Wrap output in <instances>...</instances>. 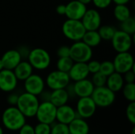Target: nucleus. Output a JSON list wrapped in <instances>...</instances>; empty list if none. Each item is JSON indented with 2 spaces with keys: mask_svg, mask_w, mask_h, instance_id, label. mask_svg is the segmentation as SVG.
<instances>
[{
  "mask_svg": "<svg viewBox=\"0 0 135 134\" xmlns=\"http://www.w3.org/2000/svg\"><path fill=\"white\" fill-rule=\"evenodd\" d=\"M70 134H89L90 127L86 119L76 117L71 122L68 124Z\"/></svg>",
  "mask_w": 135,
  "mask_h": 134,
  "instance_id": "20",
  "label": "nucleus"
},
{
  "mask_svg": "<svg viewBox=\"0 0 135 134\" xmlns=\"http://www.w3.org/2000/svg\"><path fill=\"white\" fill-rule=\"evenodd\" d=\"M18 96L19 95L17 93H13L11 92V93H9L6 98V101L7 103L9 104V106H16L17 100H18Z\"/></svg>",
  "mask_w": 135,
  "mask_h": 134,
  "instance_id": "40",
  "label": "nucleus"
},
{
  "mask_svg": "<svg viewBox=\"0 0 135 134\" xmlns=\"http://www.w3.org/2000/svg\"><path fill=\"white\" fill-rule=\"evenodd\" d=\"M81 21L86 31L97 30L101 25V15L97 9H87Z\"/></svg>",
  "mask_w": 135,
  "mask_h": 134,
  "instance_id": "14",
  "label": "nucleus"
},
{
  "mask_svg": "<svg viewBox=\"0 0 135 134\" xmlns=\"http://www.w3.org/2000/svg\"><path fill=\"white\" fill-rule=\"evenodd\" d=\"M70 57L74 62H88L93 57V48L82 40L75 41L70 47Z\"/></svg>",
  "mask_w": 135,
  "mask_h": 134,
  "instance_id": "6",
  "label": "nucleus"
},
{
  "mask_svg": "<svg viewBox=\"0 0 135 134\" xmlns=\"http://www.w3.org/2000/svg\"><path fill=\"white\" fill-rule=\"evenodd\" d=\"M50 96H51V92L48 91H45V89L40 94V101L41 100V102H44V101H50Z\"/></svg>",
  "mask_w": 135,
  "mask_h": 134,
  "instance_id": "42",
  "label": "nucleus"
},
{
  "mask_svg": "<svg viewBox=\"0 0 135 134\" xmlns=\"http://www.w3.org/2000/svg\"><path fill=\"white\" fill-rule=\"evenodd\" d=\"M0 134H4V130L2 129V127L0 126Z\"/></svg>",
  "mask_w": 135,
  "mask_h": 134,
  "instance_id": "47",
  "label": "nucleus"
},
{
  "mask_svg": "<svg viewBox=\"0 0 135 134\" xmlns=\"http://www.w3.org/2000/svg\"><path fill=\"white\" fill-rule=\"evenodd\" d=\"M121 91H123V95L128 102H135L134 83H125Z\"/></svg>",
  "mask_w": 135,
  "mask_h": 134,
  "instance_id": "28",
  "label": "nucleus"
},
{
  "mask_svg": "<svg viewBox=\"0 0 135 134\" xmlns=\"http://www.w3.org/2000/svg\"><path fill=\"white\" fill-rule=\"evenodd\" d=\"M70 100L69 95L66 88H60L51 90L50 96V102L56 107L66 104Z\"/></svg>",
  "mask_w": 135,
  "mask_h": 134,
  "instance_id": "23",
  "label": "nucleus"
},
{
  "mask_svg": "<svg viewBox=\"0 0 135 134\" xmlns=\"http://www.w3.org/2000/svg\"><path fill=\"white\" fill-rule=\"evenodd\" d=\"M126 117L129 122L133 126L135 125V102H129L126 108Z\"/></svg>",
  "mask_w": 135,
  "mask_h": 134,
  "instance_id": "33",
  "label": "nucleus"
},
{
  "mask_svg": "<svg viewBox=\"0 0 135 134\" xmlns=\"http://www.w3.org/2000/svg\"><path fill=\"white\" fill-rule=\"evenodd\" d=\"M92 2L97 9H106L112 3V0H92Z\"/></svg>",
  "mask_w": 135,
  "mask_h": 134,
  "instance_id": "36",
  "label": "nucleus"
},
{
  "mask_svg": "<svg viewBox=\"0 0 135 134\" xmlns=\"http://www.w3.org/2000/svg\"><path fill=\"white\" fill-rule=\"evenodd\" d=\"M45 81L39 74L32 73L24 81V88L26 92L39 96L45 89Z\"/></svg>",
  "mask_w": 135,
  "mask_h": 134,
  "instance_id": "12",
  "label": "nucleus"
},
{
  "mask_svg": "<svg viewBox=\"0 0 135 134\" xmlns=\"http://www.w3.org/2000/svg\"><path fill=\"white\" fill-rule=\"evenodd\" d=\"M125 82L123 80V74L114 72L111 75L107 77V81H106V86L111 89L112 92L115 93L120 92L124 85Z\"/></svg>",
  "mask_w": 135,
  "mask_h": 134,
  "instance_id": "22",
  "label": "nucleus"
},
{
  "mask_svg": "<svg viewBox=\"0 0 135 134\" xmlns=\"http://www.w3.org/2000/svg\"><path fill=\"white\" fill-rule=\"evenodd\" d=\"M35 134H50L51 133V125L38 122L34 126Z\"/></svg>",
  "mask_w": 135,
  "mask_h": 134,
  "instance_id": "34",
  "label": "nucleus"
},
{
  "mask_svg": "<svg viewBox=\"0 0 135 134\" xmlns=\"http://www.w3.org/2000/svg\"><path fill=\"white\" fill-rule=\"evenodd\" d=\"M89 74L86 62H74L71 69L68 72L70 81L74 82L88 78Z\"/></svg>",
  "mask_w": 135,
  "mask_h": 134,
  "instance_id": "18",
  "label": "nucleus"
},
{
  "mask_svg": "<svg viewBox=\"0 0 135 134\" xmlns=\"http://www.w3.org/2000/svg\"><path fill=\"white\" fill-rule=\"evenodd\" d=\"M78 1L81 2V3L85 4V5H88V4L92 2V0H78Z\"/></svg>",
  "mask_w": 135,
  "mask_h": 134,
  "instance_id": "45",
  "label": "nucleus"
},
{
  "mask_svg": "<svg viewBox=\"0 0 135 134\" xmlns=\"http://www.w3.org/2000/svg\"><path fill=\"white\" fill-rule=\"evenodd\" d=\"M18 134H35L34 126L26 122L18 130Z\"/></svg>",
  "mask_w": 135,
  "mask_h": 134,
  "instance_id": "38",
  "label": "nucleus"
},
{
  "mask_svg": "<svg viewBox=\"0 0 135 134\" xmlns=\"http://www.w3.org/2000/svg\"><path fill=\"white\" fill-rule=\"evenodd\" d=\"M123 80L125 83H134L135 81V70L134 68L129 70L123 74Z\"/></svg>",
  "mask_w": 135,
  "mask_h": 134,
  "instance_id": "39",
  "label": "nucleus"
},
{
  "mask_svg": "<svg viewBox=\"0 0 135 134\" xmlns=\"http://www.w3.org/2000/svg\"><path fill=\"white\" fill-rule=\"evenodd\" d=\"M55 11H56V13L59 15L65 16V13H66V5L65 4L58 5L57 7H56V9H55Z\"/></svg>",
  "mask_w": 135,
  "mask_h": 134,
  "instance_id": "43",
  "label": "nucleus"
},
{
  "mask_svg": "<svg viewBox=\"0 0 135 134\" xmlns=\"http://www.w3.org/2000/svg\"><path fill=\"white\" fill-rule=\"evenodd\" d=\"M40 101L37 96L28 92H23L19 95L16 107L28 118L35 117Z\"/></svg>",
  "mask_w": 135,
  "mask_h": 134,
  "instance_id": "2",
  "label": "nucleus"
},
{
  "mask_svg": "<svg viewBox=\"0 0 135 134\" xmlns=\"http://www.w3.org/2000/svg\"><path fill=\"white\" fill-rule=\"evenodd\" d=\"M87 63L88 70L89 71V73H95L97 72L100 71V62L97 60H89Z\"/></svg>",
  "mask_w": 135,
  "mask_h": 134,
  "instance_id": "35",
  "label": "nucleus"
},
{
  "mask_svg": "<svg viewBox=\"0 0 135 134\" xmlns=\"http://www.w3.org/2000/svg\"><path fill=\"white\" fill-rule=\"evenodd\" d=\"M97 107L91 96L81 97L78 99L76 104V117L88 119L94 115L97 111Z\"/></svg>",
  "mask_w": 135,
  "mask_h": 134,
  "instance_id": "11",
  "label": "nucleus"
},
{
  "mask_svg": "<svg viewBox=\"0 0 135 134\" xmlns=\"http://www.w3.org/2000/svg\"><path fill=\"white\" fill-rule=\"evenodd\" d=\"M115 70V67H114V64L112 61H104L102 62H100V72L102 73L103 74H104L106 77L111 75L112 73H114Z\"/></svg>",
  "mask_w": 135,
  "mask_h": 134,
  "instance_id": "32",
  "label": "nucleus"
},
{
  "mask_svg": "<svg viewBox=\"0 0 135 134\" xmlns=\"http://www.w3.org/2000/svg\"><path fill=\"white\" fill-rule=\"evenodd\" d=\"M58 58H64V57H70V47L62 45L60 46L56 51Z\"/></svg>",
  "mask_w": 135,
  "mask_h": 134,
  "instance_id": "37",
  "label": "nucleus"
},
{
  "mask_svg": "<svg viewBox=\"0 0 135 134\" xmlns=\"http://www.w3.org/2000/svg\"><path fill=\"white\" fill-rule=\"evenodd\" d=\"M131 134H135V127L134 126H133L132 130H131Z\"/></svg>",
  "mask_w": 135,
  "mask_h": 134,
  "instance_id": "48",
  "label": "nucleus"
},
{
  "mask_svg": "<svg viewBox=\"0 0 135 134\" xmlns=\"http://www.w3.org/2000/svg\"><path fill=\"white\" fill-rule=\"evenodd\" d=\"M17 51H18V52L20 53V54H21V58H22V60L28 58V55L29 51H30V50H29L27 47H25V46L21 47L19 49H17Z\"/></svg>",
  "mask_w": 135,
  "mask_h": 134,
  "instance_id": "41",
  "label": "nucleus"
},
{
  "mask_svg": "<svg viewBox=\"0 0 135 134\" xmlns=\"http://www.w3.org/2000/svg\"><path fill=\"white\" fill-rule=\"evenodd\" d=\"M86 10V5L81 3L78 0H72L66 4L65 16L67 19L81 20Z\"/></svg>",
  "mask_w": 135,
  "mask_h": 134,
  "instance_id": "15",
  "label": "nucleus"
},
{
  "mask_svg": "<svg viewBox=\"0 0 135 134\" xmlns=\"http://www.w3.org/2000/svg\"><path fill=\"white\" fill-rule=\"evenodd\" d=\"M62 32L66 38L71 41H79L86 32L81 20H66L62 25Z\"/></svg>",
  "mask_w": 135,
  "mask_h": 134,
  "instance_id": "4",
  "label": "nucleus"
},
{
  "mask_svg": "<svg viewBox=\"0 0 135 134\" xmlns=\"http://www.w3.org/2000/svg\"><path fill=\"white\" fill-rule=\"evenodd\" d=\"M77 116L76 110L69 104H64L57 107L56 122L68 125Z\"/></svg>",
  "mask_w": 135,
  "mask_h": 134,
  "instance_id": "16",
  "label": "nucleus"
},
{
  "mask_svg": "<svg viewBox=\"0 0 135 134\" xmlns=\"http://www.w3.org/2000/svg\"><path fill=\"white\" fill-rule=\"evenodd\" d=\"M112 62L115 72L121 74L134 68V58L129 51L117 53Z\"/></svg>",
  "mask_w": 135,
  "mask_h": 134,
  "instance_id": "10",
  "label": "nucleus"
},
{
  "mask_svg": "<svg viewBox=\"0 0 135 134\" xmlns=\"http://www.w3.org/2000/svg\"><path fill=\"white\" fill-rule=\"evenodd\" d=\"M91 98L97 107H108L115 101V93L109 89L106 85L96 87L91 95Z\"/></svg>",
  "mask_w": 135,
  "mask_h": 134,
  "instance_id": "5",
  "label": "nucleus"
},
{
  "mask_svg": "<svg viewBox=\"0 0 135 134\" xmlns=\"http://www.w3.org/2000/svg\"><path fill=\"white\" fill-rule=\"evenodd\" d=\"M56 110L57 107L50 101L40 102L35 118H36L38 122L51 125L56 122Z\"/></svg>",
  "mask_w": 135,
  "mask_h": 134,
  "instance_id": "7",
  "label": "nucleus"
},
{
  "mask_svg": "<svg viewBox=\"0 0 135 134\" xmlns=\"http://www.w3.org/2000/svg\"><path fill=\"white\" fill-rule=\"evenodd\" d=\"M106 81H107V77L103 74L102 73L97 72L95 73H93V77L91 78V81L93 84L94 87H102L106 85Z\"/></svg>",
  "mask_w": 135,
  "mask_h": 134,
  "instance_id": "31",
  "label": "nucleus"
},
{
  "mask_svg": "<svg viewBox=\"0 0 135 134\" xmlns=\"http://www.w3.org/2000/svg\"><path fill=\"white\" fill-rule=\"evenodd\" d=\"M113 15L118 21L122 22L131 16V12L127 5H115L113 9Z\"/></svg>",
  "mask_w": 135,
  "mask_h": 134,
  "instance_id": "25",
  "label": "nucleus"
},
{
  "mask_svg": "<svg viewBox=\"0 0 135 134\" xmlns=\"http://www.w3.org/2000/svg\"><path fill=\"white\" fill-rule=\"evenodd\" d=\"M13 71L18 81H24L31 74L33 73V68L28 61L21 60L13 70Z\"/></svg>",
  "mask_w": 135,
  "mask_h": 134,
  "instance_id": "21",
  "label": "nucleus"
},
{
  "mask_svg": "<svg viewBox=\"0 0 135 134\" xmlns=\"http://www.w3.org/2000/svg\"><path fill=\"white\" fill-rule=\"evenodd\" d=\"M3 69H4L3 63H2V59H1V58H0V71H1L2 70H3Z\"/></svg>",
  "mask_w": 135,
  "mask_h": 134,
  "instance_id": "46",
  "label": "nucleus"
},
{
  "mask_svg": "<svg viewBox=\"0 0 135 134\" xmlns=\"http://www.w3.org/2000/svg\"><path fill=\"white\" fill-rule=\"evenodd\" d=\"M130 2L131 0H112V2H114L115 5H120V4L127 5Z\"/></svg>",
  "mask_w": 135,
  "mask_h": 134,
  "instance_id": "44",
  "label": "nucleus"
},
{
  "mask_svg": "<svg viewBox=\"0 0 135 134\" xmlns=\"http://www.w3.org/2000/svg\"><path fill=\"white\" fill-rule=\"evenodd\" d=\"M4 69L13 70L17 64L22 60V58L17 50L11 49L6 51L1 57Z\"/></svg>",
  "mask_w": 135,
  "mask_h": 134,
  "instance_id": "19",
  "label": "nucleus"
},
{
  "mask_svg": "<svg viewBox=\"0 0 135 134\" xmlns=\"http://www.w3.org/2000/svg\"><path fill=\"white\" fill-rule=\"evenodd\" d=\"M50 134H70L68 125L55 122L51 125Z\"/></svg>",
  "mask_w": 135,
  "mask_h": 134,
  "instance_id": "30",
  "label": "nucleus"
},
{
  "mask_svg": "<svg viewBox=\"0 0 135 134\" xmlns=\"http://www.w3.org/2000/svg\"><path fill=\"white\" fill-rule=\"evenodd\" d=\"M85 43H86L90 47H96L100 45L102 39L97 30H88L85 32L82 39Z\"/></svg>",
  "mask_w": 135,
  "mask_h": 134,
  "instance_id": "24",
  "label": "nucleus"
},
{
  "mask_svg": "<svg viewBox=\"0 0 135 134\" xmlns=\"http://www.w3.org/2000/svg\"><path fill=\"white\" fill-rule=\"evenodd\" d=\"M26 117L18 110L16 106H9L5 109L2 115L3 126L12 132L18 131L26 123Z\"/></svg>",
  "mask_w": 135,
  "mask_h": 134,
  "instance_id": "1",
  "label": "nucleus"
},
{
  "mask_svg": "<svg viewBox=\"0 0 135 134\" xmlns=\"http://www.w3.org/2000/svg\"><path fill=\"white\" fill-rule=\"evenodd\" d=\"M113 49L117 52L129 51L133 45V36L122 31L116 30L111 39Z\"/></svg>",
  "mask_w": 135,
  "mask_h": 134,
  "instance_id": "9",
  "label": "nucleus"
},
{
  "mask_svg": "<svg viewBox=\"0 0 135 134\" xmlns=\"http://www.w3.org/2000/svg\"><path fill=\"white\" fill-rule=\"evenodd\" d=\"M18 84L13 70L3 69L0 71V90L4 92H13Z\"/></svg>",
  "mask_w": 135,
  "mask_h": 134,
  "instance_id": "13",
  "label": "nucleus"
},
{
  "mask_svg": "<svg viewBox=\"0 0 135 134\" xmlns=\"http://www.w3.org/2000/svg\"><path fill=\"white\" fill-rule=\"evenodd\" d=\"M74 61L70 57H64V58H59L56 62V68L58 70L68 73L71 69Z\"/></svg>",
  "mask_w": 135,
  "mask_h": 134,
  "instance_id": "27",
  "label": "nucleus"
},
{
  "mask_svg": "<svg viewBox=\"0 0 135 134\" xmlns=\"http://www.w3.org/2000/svg\"><path fill=\"white\" fill-rule=\"evenodd\" d=\"M117 29L110 24H104V25H100V28L97 29L101 39H104L105 41H111V39H112L115 31Z\"/></svg>",
  "mask_w": 135,
  "mask_h": 134,
  "instance_id": "26",
  "label": "nucleus"
},
{
  "mask_svg": "<svg viewBox=\"0 0 135 134\" xmlns=\"http://www.w3.org/2000/svg\"><path fill=\"white\" fill-rule=\"evenodd\" d=\"M73 87H74L76 97H78V98L91 96L95 88L91 80L88 78L74 81V83L73 84Z\"/></svg>",
  "mask_w": 135,
  "mask_h": 134,
  "instance_id": "17",
  "label": "nucleus"
},
{
  "mask_svg": "<svg viewBox=\"0 0 135 134\" xmlns=\"http://www.w3.org/2000/svg\"><path fill=\"white\" fill-rule=\"evenodd\" d=\"M27 59L32 68L37 70H44L47 69L50 66L51 61L48 51L40 47L30 50Z\"/></svg>",
  "mask_w": 135,
  "mask_h": 134,
  "instance_id": "3",
  "label": "nucleus"
},
{
  "mask_svg": "<svg viewBox=\"0 0 135 134\" xmlns=\"http://www.w3.org/2000/svg\"><path fill=\"white\" fill-rule=\"evenodd\" d=\"M120 30L134 36L135 33V19L134 17L131 16L125 21L120 22Z\"/></svg>",
  "mask_w": 135,
  "mask_h": 134,
  "instance_id": "29",
  "label": "nucleus"
},
{
  "mask_svg": "<svg viewBox=\"0 0 135 134\" xmlns=\"http://www.w3.org/2000/svg\"><path fill=\"white\" fill-rule=\"evenodd\" d=\"M70 83V79L68 73L60 70H53L49 73L45 80V85L51 90L66 88Z\"/></svg>",
  "mask_w": 135,
  "mask_h": 134,
  "instance_id": "8",
  "label": "nucleus"
}]
</instances>
